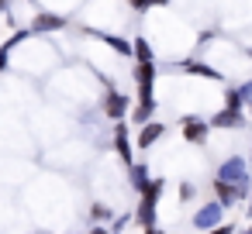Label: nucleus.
I'll use <instances>...</instances> for the list:
<instances>
[{
    "label": "nucleus",
    "mask_w": 252,
    "mask_h": 234,
    "mask_svg": "<svg viewBox=\"0 0 252 234\" xmlns=\"http://www.w3.org/2000/svg\"><path fill=\"white\" fill-rule=\"evenodd\" d=\"M100 110H104V117H111V121H125V114L131 110V97H125L121 90H107L104 100H100Z\"/></svg>",
    "instance_id": "obj_5"
},
{
    "label": "nucleus",
    "mask_w": 252,
    "mask_h": 234,
    "mask_svg": "<svg viewBox=\"0 0 252 234\" xmlns=\"http://www.w3.org/2000/svg\"><path fill=\"white\" fill-rule=\"evenodd\" d=\"M166 134V124L162 121H149V124H142L138 128V138H135V148H142V152H149L159 138Z\"/></svg>",
    "instance_id": "obj_7"
},
{
    "label": "nucleus",
    "mask_w": 252,
    "mask_h": 234,
    "mask_svg": "<svg viewBox=\"0 0 252 234\" xmlns=\"http://www.w3.org/2000/svg\"><path fill=\"white\" fill-rule=\"evenodd\" d=\"M245 107H249V117H252V104H245Z\"/></svg>",
    "instance_id": "obj_25"
},
{
    "label": "nucleus",
    "mask_w": 252,
    "mask_h": 234,
    "mask_svg": "<svg viewBox=\"0 0 252 234\" xmlns=\"http://www.w3.org/2000/svg\"><path fill=\"white\" fill-rule=\"evenodd\" d=\"M193 196H197V186H193V182H187V179H183V182H180V200H183V203H190V200H193Z\"/></svg>",
    "instance_id": "obj_17"
},
{
    "label": "nucleus",
    "mask_w": 252,
    "mask_h": 234,
    "mask_svg": "<svg viewBox=\"0 0 252 234\" xmlns=\"http://www.w3.org/2000/svg\"><path fill=\"white\" fill-rule=\"evenodd\" d=\"M211 193H214V200L228 210V207H235V203H242V200H249L238 186H231V182H221V179H211Z\"/></svg>",
    "instance_id": "obj_6"
},
{
    "label": "nucleus",
    "mask_w": 252,
    "mask_h": 234,
    "mask_svg": "<svg viewBox=\"0 0 252 234\" xmlns=\"http://www.w3.org/2000/svg\"><path fill=\"white\" fill-rule=\"evenodd\" d=\"M131 55H135L138 62H152V45H149L145 38H135V42H131Z\"/></svg>",
    "instance_id": "obj_13"
},
{
    "label": "nucleus",
    "mask_w": 252,
    "mask_h": 234,
    "mask_svg": "<svg viewBox=\"0 0 252 234\" xmlns=\"http://www.w3.org/2000/svg\"><path fill=\"white\" fill-rule=\"evenodd\" d=\"M7 55H11L7 49H0V73H4V69H7Z\"/></svg>",
    "instance_id": "obj_22"
},
{
    "label": "nucleus",
    "mask_w": 252,
    "mask_h": 234,
    "mask_svg": "<svg viewBox=\"0 0 252 234\" xmlns=\"http://www.w3.org/2000/svg\"><path fill=\"white\" fill-rule=\"evenodd\" d=\"M114 152L125 165H131V138H128V124L114 121Z\"/></svg>",
    "instance_id": "obj_8"
},
{
    "label": "nucleus",
    "mask_w": 252,
    "mask_h": 234,
    "mask_svg": "<svg viewBox=\"0 0 252 234\" xmlns=\"http://www.w3.org/2000/svg\"><path fill=\"white\" fill-rule=\"evenodd\" d=\"M59 28H66L63 14H35L32 21V31H59Z\"/></svg>",
    "instance_id": "obj_11"
},
{
    "label": "nucleus",
    "mask_w": 252,
    "mask_h": 234,
    "mask_svg": "<svg viewBox=\"0 0 252 234\" xmlns=\"http://www.w3.org/2000/svg\"><path fill=\"white\" fill-rule=\"evenodd\" d=\"M249 162H252V148H249Z\"/></svg>",
    "instance_id": "obj_27"
},
{
    "label": "nucleus",
    "mask_w": 252,
    "mask_h": 234,
    "mask_svg": "<svg viewBox=\"0 0 252 234\" xmlns=\"http://www.w3.org/2000/svg\"><path fill=\"white\" fill-rule=\"evenodd\" d=\"M142 234H166V231H162V227H159V224H152V227H145V231H142Z\"/></svg>",
    "instance_id": "obj_23"
},
{
    "label": "nucleus",
    "mask_w": 252,
    "mask_h": 234,
    "mask_svg": "<svg viewBox=\"0 0 252 234\" xmlns=\"http://www.w3.org/2000/svg\"><path fill=\"white\" fill-rule=\"evenodd\" d=\"M87 234H111V227H107V224H94Z\"/></svg>",
    "instance_id": "obj_20"
},
{
    "label": "nucleus",
    "mask_w": 252,
    "mask_h": 234,
    "mask_svg": "<svg viewBox=\"0 0 252 234\" xmlns=\"http://www.w3.org/2000/svg\"><path fill=\"white\" fill-rule=\"evenodd\" d=\"M149 182H152V172H149V165L145 162H131L128 165V186L142 196L145 189H149Z\"/></svg>",
    "instance_id": "obj_9"
},
{
    "label": "nucleus",
    "mask_w": 252,
    "mask_h": 234,
    "mask_svg": "<svg viewBox=\"0 0 252 234\" xmlns=\"http://www.w3.org/2000/svg\"><path fill=\"white\" fill-rule=\"evenodd\" d=\"M245 213H249V220H252V193H249V200H245Z\"/></svg>",
    "instance_id": "obj_24"
},
{
    "label": "nucleus",
    "mask_w": 252,
    "mask_h": 234,
    "mask_svg": "<svg viewBox=\"0 0 252 234\" xmlns=\"http://www.w3.org/2000/svg\"><path fill=\"white\" fill-rule=\"evenodd\" d=\"M214 179L231 182V186H238V189L249 196V193H252V162H249L245 155H228V158L218 165Z\"/></svg>",
    "instance_id": "obj_1"
},
{
    "label": "nucleus",
    "mask_w": 252,
    "mask_h": 234,
    "mask_svg": "<svg viewBox=\"0 0 252 234\" xmlns=\"http://www.w3.org/2000/svg\"><path fill=\"white\" fill-rule=\"evenodd\" d=\"M224 107H228V110H242V107H245L242 97H238V90H224Z\"/></svg>",
    "instance_id": "obj_16"
},
{
    "label": "nucleus",
    "mask_w": 252,
    "mask_h": 234,
    "mask_svg": "<svg viewBox=\"0 0 252 234\" xmlns=\"http://www.w3.org/2000/svg\"><path fill=\"white\" fill-rule=\"evenodd\" d=\"M104 42H107L114 52H121V55H131V42H125V38H118V35H104Z\"/></svg>",
    "instance_id": "obj_15"
},
{
    "label": "nucleus",
    "mask_w": 252,
    "mask_h": 234,
    "mask_svg": "<svg viewBox=\"0 0 252 234\" xmlns=\"http://www.w3.org/2000/svg\"><path fill=\"white\" fill-rule=\"evenodd\" d=\"M204 234H235V224H218V227H211Z\"/></svg>",
    "instance_id": "obj_19"
},
{
    "label": "nucleus",
    "mask_w": 252,
    "mask_h": 234,
    "mask_svg": "<svg viewBox=\"0 0 252 234\" xmlns=\"http://www.w3.org/2000/svg\"><path fill=\"white\" fill-rule=\"evenodd\" d=\"M111 234H114V231H111Z\"/></svg>",
    "instance_id": "obj_28"
},
{
    "label": "nucleus",
    "mask_w": 252,
    "mask_h": 234,
    "mask_svg": "<svg viewBox=\"0 0 252 234\" xmlns=\"http://www.w3.org/2000/svg\"><path fill=\"white\" fill-rule=\"evenodd\" d=\"M242 124H245V114H242V110H228V107H221V110L211 117V128H221V131L242 128Z\"/></svg>",
    "instance_id": "obj_10"
},
{
    "label": "nucleus",
    "mask_w": 252,
    "mask_h": 234,
    "mask_svg": "<svg viewBox=\"0 0 252 234\" xmlns=\"http://www.w3.org/2000/svg\"><path fill=\"white\" fill-rule=\"evenodd\" d=\"M190 224H193V227L204 234V231H211V227L224 224V207H221L218 200H211V203H204V207H197V210H193Z\"/></svg>",
    "instance_id": "obj_3"
},
{
    "label": "nucleus",
    "mask_w": 252,
    "mask_h": 234,
    "mask_svg": "<svg viewBox=\"0 0 252 234\" xmlns=\"http://www.w3.org/2000/svg\"><path fill=\"white\" fill-rule=\"evenodd\" d=\"M183 73H190V76H207V79H221V73L211 69V66H204V62H183Z\"/></svg>",
    "instance_id": "obj_12"
},
{
    "label": "nucleus",
    "mask_w": 252,
    "mask_h": 234,
    "mask_svg": "<svg viewBox=\"0 0 252 234\" xmlns=\"http://www.w3.org/2000/svg\"><path fill=\"white\" fill-rule=\"evenodd\" d=\"M235 90H238L242 104H252V79H249V83H242V86H235Z\"/></svg>",
    "instance_id": "obj_18"
},
{
    "label": "nucleus",
    "mask_w": 252,
    "mask_h": 234,
    "mask_svg": "<svg viewBox=\"0 0 252 234\" xmlns=\"http://www.w3.org/2000/svg\"><path fill=\"white\" fill-rule=\"evenodd\" d=\"M180 134H183V141H190V145H204L207 134H211V121H204V117H197V114H187V117H180Z\"/></svg>",
    "instance_id": "obj_4"
},
{
    "label": "nucleus",
    "mask_w": 252,
    "mask_h": 234,
    "mask_svg": "<svg viewBox=\"0 0 252 234\" xmlns=\"http://www.w3.org/2000/svg\"><path fill=\"white\" fill-rule=\"evenodd\" d=\"M152 4H166V0H152Z\"/></svg>",
    "instance_id": "obj_26"
},
{
    "label": "nucleus",
    "mask_w": 252,
    "mask_h": 234,
    "mask_svg": "<svg viewBox=\"0 0 252 234\" xmlns=\"http://www.w3.org/2000/svg\"><path fill=\"white\" fill-rule=\"evenodd\" d=\"M131 7L135 11H145V7H152V0H131Z\"/></svg>",
    "instance_id": "obj_21"
},
{
    "label": "nucleus",
    "mask_w": 252,
    "mask_h": 234,
    "mask_svg": "<svg viewBox=\"0 0 252 234\" xmlns=\"http://www.w3.org/2000/svg\"><path fill=\"white\" fill-rule=\"evenodd\" d=\"M90 217H94V224H107V220L114 217V210H111L107 203H94V207H90Z\"/></svg>",
    "instance_id": "obj_14"
},
{
    "label": "nucleus",
    "mask_w": 252,
    "mask_h": 234,
    "mask_svg": "<svg viewBox=\"0 0 252 234\" xmlns=\"http://www.w3.org/2000/svg\"><path fill=\"white\" fill-rule=\"evenodd\" d=\"M166 193V179H152L149 189L138 196V207H135V224L142 227H152L156 224V213H159V200Z\"/></svg>",
    "instance_id": "obj_2"
}]
</instances>
